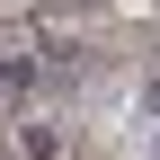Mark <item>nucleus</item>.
<instances>
[{
  "instance_id": "f257e3e1",
  "label": "nucleus",
  "mask_w": 160,
  "mask_h": 160,
  "mask_svg": "<svg viewBox=\"0 0 160 160\" xmlns=\"http://www.w3.org/2000/svg\"><path fill=\"white\" fill-rule=\"evenodd\" d=\"M142 116H160V80H142Z\"/></svg>"
}]
</instances>
